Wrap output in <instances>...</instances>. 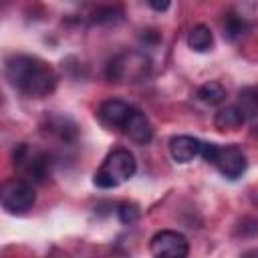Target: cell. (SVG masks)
Masks as SVG:
<instances>
[{
  "instance_id": "6da1fadb",
  "label": "cell",
  "mask_w": 258,
  "mask_h": 258,
  "mask_svg": "<svg viewBox=\"0 0 258 258\" xmlns=\"http://www.w3.org/2000/svg\"><path fill=\"white\" fill-rule=\"evenodd\" d=\"M4 75L16 91L28 97H44L56 87V73L52 67L30 54L8 56L4 62Z\"/></svg>"
},
{
  "instance_id": "7a4b0ae2",
  "label": "cell",
  "mask_w": 258,
  "mask_h": 258,
  "mask_svg": "<svg viewBox=\"0 0 258 258\" xmlns=\"http://www.w3.org/2000/svg\"><path fill=\"white\" fill-rule=\"evenodd\" d=\"M135 171H137V161L133 153L129 149H115L105 157V161L97 169L93 183L101 189H111L131 179Z\"/></svg>"
},
{
  "instance_id": "3957f363",
  "label": "cell",
  "mask_w": 258,
  "mask_h": 258,
  "mask_svg": "<svg viewBox=\"0 0 258 258\" xmlns=\"http://www.w3.org/2000/svg\"><path fill=\"white\" fill-rule=\"evenodd\" d=\"M151 73V58L143 50H123L107 64V79L113 83H141Z\"/></svg>"
},
{
  "instance_id": "277c9868",
  "label": "cell",
  "mask_w": 258,
  "mask_h": 258,
  "mask_svg": "<svg viewBox=\"0 0 258 258\" xmlns=\"http://www.w3.org/2000/svg\"><path fill=\"white\" fill-rule=\"evenodd\" d=\"M0 202L8 214L18 216V214L28 212L36 202V191L32 187V181H26V179L6 181L0 191Z\"/></svg>"
},
{
  "instance_id": "5b68a950",
  "label": "cell",
  "mask_w": 258,
  "mask_h": 258,
  "mask_svg": "<svg viewBox=\"0 0 258 258\" xmlns=\"http://www.w3.org/2000/svg\"><path fill=\"white\" fill-rule=\"evenodd\" d=\"M14 165L20 167L32 181H44L48 175V155L30 149L28 143H18L12 151Z\"/></svg>"
},
{
  "instance_id": "8992f818",
  "label": "cell",
  "mask_w": 258,
  "mask_h": 258,
  "mask_svg": "<svg viewBox=\"0 0 258 258\" xmlns=\"http://www.w3.org/2000/svg\"><path fill=\"white\" fill-rule=\"evenodd\" d=\"M149 250L157 258H185L189 252V242L181 232L159 230L149 242Z\"/></svg>"
},
{
  "instance_id": "52a82bcc",
  "label": "cell",
  "mask_w": 258,
  "mask_h": 258,
  "mask_svg": "<svg viewBox=\"0 0 258 258\" xmlns=\"http://www.w3.org/2000/svg\"><path fill=\"white\" fill-rule=\"evenodd\" d=\"M212 165H216V169L226 179H238L246 171L248 161H246L244 151L232 143V145H220L218 147V153H216V159Z\"/></svg>"
},
{
  "instance_id": "ba28073f",
  "label": "cell",
  "mask_w": 258,
  "mask_h": 258,
  "mask_svg": "<svg viewBox=\"0 0 258 258\" xmlns=\"http://www.w3.org/2000/svg\"><path fill=\"white\" fill-rule=\"evenodd\" d=\"M131 105L121 101V99H109L105 103L99 105L97 109V119L101 121V125L109 127V129H123L129 113H131Z\"/></svg>"
},
{
  "instance_id": "9c48e42d",
  "label": "cell",
  "mask_w": 258,
  "mask_h": 258,
  "mask_svg": "<svg viewBox=\"0 0 258 258\" xmlns=\"http://www.w3.org/2000/svg\"><path fill=\"white\" fill-rule=\"evenodd\" d=\"M123 131H125V135H127L131 141H135V143H139V145L149 143L151 137H153V127H151L149 119L145 117L143 111H139V109H135V107L131 109V113H129V117H127V121H125V125H123Z\"/></svg>"
},
{
  "instance_id": "30bf717a",
  "label": "cell",
  "mask_w": 258,
  "mask_h": 258,
  "mask_svg": "<svg viewBox=\"0 0 258 258\" xmlns=\"http://www.w3.org/2000/svg\"><path fill=\"white\" fill-rule=\"evenodd\" d=\"M200 151H202V141L191 135H173L169 139V153L177 163L191 161L194 157L200 155Z\"/></svg>"
},
{
  "instance_id": "8fae6325",
  "label": "cell",
  "mask_w": 258,
  "mask_h": 258,
  "mask_svg": "<svg viewBox=\"0 0 258 258\" xmlns=\"http://www.w3.org/2000/svg\"><path fill=\"white\" fill-rule=\"evenodd\" d=\"M246 117L248 115H246V111L240 105H226V107H222L214 115V125L220 131H232V129L242 127V123L246 121Z\"/></svg>"
},
{
  "instance_id": "7c38bea8",
  "label": "cell",
  "mask_w": 258,
  "mask_h": 258,
  "mask_svg": "<svg viewBox=\"0 0 258 258\" xmlns=\"http://www.w3.org/2000/svg\"><path fill=\"white\" fill-rule=\"evenodd\" d=\"M187 46L196 52H206L214 46V34L210 30V26L206 24H196L189 32H187Z\"/></svg>"
},
{
  "instance_id": "4fadbf2b",
  "label": "cell",
  "mask_w": 258,
  "mask_h": 258,
  "mask_svg": "<svg viewBox=\"0 0 258 258\" xmlns=\"http://www.w3.org/2000/svg\"><path fill=\"white\" fill-rule=\"evenodd\" d=\"M198 99L210 107H216L226 101V89L218 81H208L198 89Z\"/></svg>"
},
{
  "instance_id": "5bb4252c",
  "label": "cell",
  "mask_w": 258,
  "mask_h": 258,
  "mask_svg": "<svg viewBox=\"0 0 258 258\" xmlns=\"http://www.w3.org/2000/svg\"><path fill=\"white\" fill-rule=\"evenodd\" d=\"M46 123H48V131L54 133V135H58L62 141H73V139L77 137V127H75V123H73L71 119H67V117L52 115V117L46 119Z\"/></svg>"
},
{
  "instance_id": "9a60e30c",
  "label": "cell",
  "mask_w": 258,
  "mask_h": 258,
  "mask_svg": "<svg viewBox=\"0 0 258 258\" xmlns=\"http://www.w3.org/2000/svg\"><path fill=\"white\" fill-rule=\"evenodd\" d=\"M246 28H248V24H246V20L244 18H240L238 14H234V12H230V14H226V18H224V22H222V30H224V38L226 40H238L244 32H246Z\"/></svg>"
},
{
  "instance_id": "2e32d148",
  "label": "cell",
  "mask_w": 258,
  "mask_h": 258,
  "mask_svg": "<svg viewBox=\"0 0 258 258\" xmlns=\"http://www.w3.org/2000/svg\"><path fill=\"white\" fill-rule=\"evenodd\" d=\"M121 16H123V12L119 8H115V6H101V8H97L93 12L91 20L95 24H115V22L121 20Z\"/></svg>"
},
{
  "instance_id": "e0dca14e",
  "label": "cell",
  "mask_w": 258,
  "mask_h": 258,
  "mask_svg": "<svg viewBox=\"0 0 258 258\" xmlns=\"http://www.w3.org/2000/svg\"><path fill=\"white\" fill-rule=\"evenodd\" d=\"M117 218L121 224L125 226H131L139 220V206L133 204V202H123L117 206Z\"/></svg>"
},
{
  "instance_id": "ac0fdd59",
  "label": "cell",
  "mask_w": 258,
  "mask_h": 258,
  "mask_svg": "<svg viewBox=\"0 0 258 258\" xmlns=\"http://www.w3.org/2000/svg\"><path fill=\"white\" fill-rule=\"evenodd\" d=\"M246 115L250 113H258V87H248L240 91V103H238Z\"/></svg>"
},
{
  "instance_id": "d6986e66",
  "label": "cell",
  "mask_w": 258,
  "mask_h": 258,
  "mask_svg": "<svg viewBox=\"0 0 258 258\" xmlns=\"http://www.w3.org/2000/svg\"><path fill=\"white\" fill-rule=\"evenodd\" d=\"M218 147H220V145H216V143H202V151H200V155L204 157V161L214 163L216 153H218Z\"/></svg>"
},
{
  "instance_id": "ffe728a7",
  "label": "cell",
  "mask_w": 258,
  "mask_h": 258,
  "mask_svg": "<svg viewBox=\"0 0 258 258\" xmlns=\"http://www.w3.org/2000/svg\"><path fill=\"white\" fill-rule=\"evenodd\" d=\"M171 0H149V6L155 10V12H165L169 8Z\"/></svg>"
},
{
  "instance_id": "44dd1931",
  "label": "cell",
  "mask_w": 258,
  "mask_h": 258,
  "mask_svg": "<svg viewBox=\"0 0 258 258\" xmlns=\"http://www.w3.org/2000/svg\"><path fill=\"white\" fill-rule=\"evenodd\" d=\"M143 32H145V34H143L141 38H143L145 42H157V40H159V34H157L155 30H143Z\"/></svg>"
},
{
  "instance_id": "7402d4cb",
  "label": "cell",
  "mask_w": 258,
  "mask_h": 258,
  "mask_svg": "<svg viewBox=\"0 0 258 258\" xmlns=\"http://www.w3.org/2000/svg\"><path fill=\"white\" fill-rule=\"evenodd\" d=\"M254 135H256V139H258V125L254 127Z\"/></svg>"
}]
</instances>
